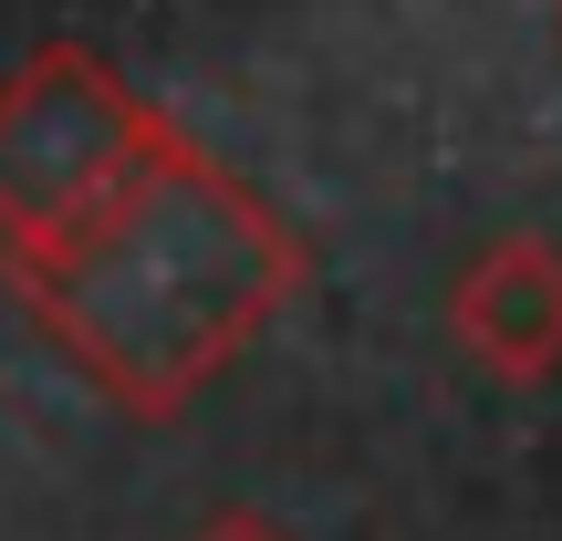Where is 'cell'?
Returning a JSON list of instances; mask_svg holds the SVG:
<instances>
[{
  "instance_id": "7a4b0ae2",
  "label": "cell",
  "mask_w": 562,
  "mask_h": 541,
  "mask_svg": "<svg viewBox=\"0 0 562 541\" xmlns=\"http://www.w3.org/2000/svg\"><path fill=\"white\" fill-rule=\"evenodd\" d=\"M448 323H459L469 364H490V375H510V385H542L562 364V250L542 229H501V240L459 271Z\"/></svg>"
},
{
  "instance_id": "6da1fadb",
  "label": "cell",
  "mask_w": 562,
  "mask_h": 541,
  "mask_svg": "<svg viewBox=\"0 0 562 541\" xmlns=\"http://www.w3.org/2000/svg\"><path fill=\"white\" fill-rule=\"evenodd\" d=\"M0 271L125 417H178L292 302L302 240L83 42L0 83Z\"/></svg>"
},
{
  "instance_id": "3957f363",
  "label": "cell",
  "mask_w": 562,
  "mask_h": 541,
  "mask_svg": "<svg viewBox=\"0 0 562 541\" xmlns=\"http://www.w3.org/2000/svg\"><path fill=\"white\" fill-rule=\"evenodd\" d=\"M188 541H292L281 521H261V510H220L209 531H188Z\"/></svg>"
}]
</instances>
